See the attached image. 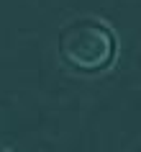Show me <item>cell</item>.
I'll return each mask as SVG.
<instances>
[{"instance_id":"cell-1","label":"cell","mask_w":141,"mask_h":152,"mask_svg":"<svg viewBox=\"0 0 141 152\" xmlns=\"http://www.w3.org/2000/svg\"><path fill=\"white\" fill-rule=\"evenodd\" d=\"M59 54L69 67L82 72L105 70L116 57V39L98 21H74L59 34Z\"/></svg>"}]
</instances>
